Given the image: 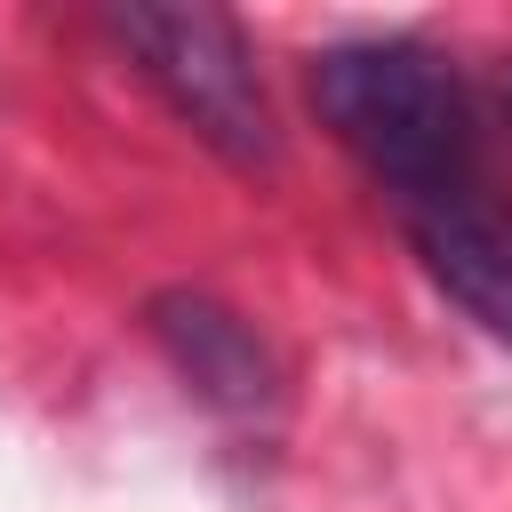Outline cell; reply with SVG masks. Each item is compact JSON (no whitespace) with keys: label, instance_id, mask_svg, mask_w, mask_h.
<instances>
[{"label":"cell","instance_id":"cell-4","mask_svg":"<svg viewBox=\"0 0 512 512\" xmlns=\"http://www.w3.org/2000/svg\"><path fill=\"white\" fill-rule=\"evenodd\" d=\"M144 320H152L160 352L176 360V376H184L208 408H224V416H256V408H272L280 368H272L264 336H256L240 312H224V304L200 296V288H168V296L144 304Z\"/></svg>","mask_w":512,"mask_h":512},{"label":"cell","instance_id":"cell-2","mask_svg":"<svg viewBox=\"0 0 512 512\" xmlns=\"http://www.w3.org/2000/svg\"><path fill=\"white\" fill-rule=\"evenodd\" d=\"M112 40L128 48V64L152 80V96L232 168H272L280 160V120L264 104V80H256V56H248V32L224 16V8H160V0H136V8H112L104 16Z\"/></svg>","mask_w":512,"mask_h":512},{"label":"cell","instance_id":"cell-3","mask_svg":"<svg viewBox=\"0 0 512 512\" xmlns=\"http://www.w3.org/2000/svg\"><path fill=\"white\" fill-rule=\"evenodd\" d=\"M400 232L432 272V288L456 312H472L496 344H512V200H496L488 176H472L432 200H408Z\"/></svg>","mask_w":512,"mask_h":512},{"label":"cell","instance_id":"cell-5","mask_svg":"<svg viewBox=\"0 0 512 512\" xmlns=\"http://www.w3.org/2000/svg\"><path fill=\"white\" fill-rule=\"evenodd\" d=\"M496 96H504V112H512V56H504V72H496Z\"/></svg>","mask_w":512,"mask_h":512},{"label":"cell","instance_id":"cell-1","mask_svg":"<svg viewBox=\"0 0 512 512\" xmlns=\"http://www.w3.org/2000/svg\"><path fill=\"white\" fill-rule=\"evenodd\" d=\"M320 128L392 192V208L480 176V120L464 80L424 40H336L312 56Z\"/></svg>","mask_w":512,"mask_h":512}]
</instances>
